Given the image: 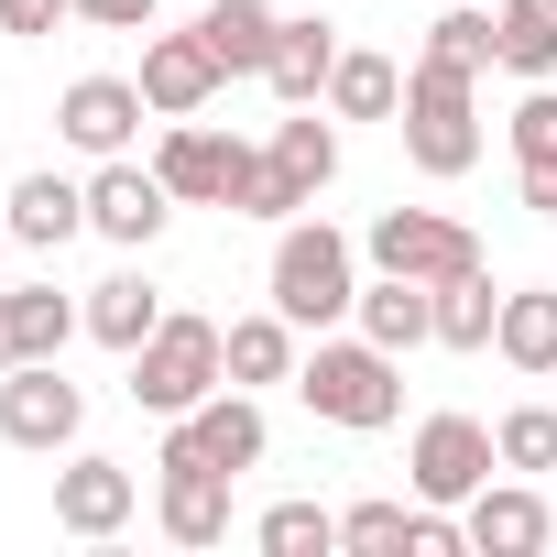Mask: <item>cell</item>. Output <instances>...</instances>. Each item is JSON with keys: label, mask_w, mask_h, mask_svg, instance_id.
Returning a JSON list of instances; mask_svg holds the SVG:
<instances>
[{"label": "cell", "mask_w": 557, "mask_h": 557, "mask_svg": "<svg viewBox=\"0 0 557 557\" xmlns=\"http://www.w3.org/2000/svg\"><path fill=\"white\" fill-rule=\"evenodd\" d=\"M329 110H339V121H394V110H405V66L372 55V45H350L339 77H329Z\"/></svg>", "instance_id": "24"}, {"label": "cell", "mask_w": 557, "mask_h": 557, "mask_svg": "<svg viewBox=\"0 0 557 557\" xmlns=\"http://www.w3.org/2000/svg\"><path fill=\"white\" fill-rule=\"evenodd\" d=\"M219 55H208V34L186 23V34H153L143 45V99H153V121H197L208 99H219Z\"/></svg>", "instance_id": "12"}, {"label": "cell", "mask_w": 557, "mask_h": 557, "mask_svg": "<svg viewBox=\"0 0 557 557\" xmlns=\"http://www.w3.org/2000/svg\"><path fill=\"white\" fill-rule=\"evenodd\" d=\"M350 318H361V339H372V350H394V361H405V350H426V339H437V285H416V273H372Z\"/></svg>", "instance_id": "14"}, {"label": "cell", "mask_w": 557, "mask_h": 557, "mask_svg": "<svg viewBox=\"0 0 557 557\" xmlns=\"http://www.w3.org/2000/svg\"><path fill=\"white\" fill-rule=\"evenodd\" d=\"M273 164H285L307 197H329L339 186V110L329 99H307V110H285V121H273V143H262Z\"/></svg>", "instance_id": "18"}, {"label": "cell", "mask_w": 557, "mask_h": 557, "mask_svg": "<svg viewBox=\"0 0 557 557\" xmlns=\"http://www.w3.org/2000/svg\"><path fill=\"white\" fill-rule=\"evenodd\" d=\"M153 329H164L153 273H110V285H88V339H99V350H121V361H132Z\"/></svg>", "instance_id": "21"}, {"label": "cell", "mask_w": 557, "mask_h": 557, "mask_svg": "<svg viewBox=\"0 0 557 557\" xmlns=\"http://www.w3.org/2000/svg\"><path fill=\"white\" fill-rule=\"evenodd\" d=\"M426 55H437V66H459V77L503 66V45H492V0H459L448 23H426Z\"/></svg>", "instance_id": "30"}, {"label": "cell", "mask_w": 557, "mask_h": 557, "mask_svg": "<svg viewBox=\"0 0 557 557\" xmlns=\"http://www.w3.org/2000/svg\"><path fill=\"white\" fill-rule=\"evenodd\" d=\"M219 339H230V383H240V394H251V383H296V318H285V307L230 318Z\"/></svg>", "instance_id": "23"}, {"label": "cell", "mask_w": 557, "mask_h": 557, "mask_svg": "<svg viewBox=\"0 0 557 557\" xmlns=\"http://www.w3.org/2000/svg\"><path fill=\"white\" fill-rule=\"evenodd\" d=\"M153 470H164V492H153L164 535L175 546H219L230 535V470H197V459H153Z\"/></svg>", "instance_id": "15"}, {"label": "cell", "mask_w": 557, "mask_h": 557, "mask_svg": "<svg viewBox=\"0 0 557 557\" xmlns=\"http://www.w3.org/2000/svg\"><path fill=\"white\" fill-rule=\"evenodd\" d=\"M240 164H251V143H230V132H208V121H175L164 153H153V175L175 186V208H230Z\"/></svg>", "instance_id": "11"}, {"label": "cell", "mask_w": 557, "mask_h": 557, "mask_svg": "<svg viewBox=\"0 0 557 557\" xmlns=\"http://www.w3.org/2000/svg\"><path fill=\"white\" fill-rule=\"evenodd\" d=\"M492 350H503L513 372L557 383V285H524V296H503V329H492Z\"/></svg>", "instance_id": "22"}, {"label": "cell", "mask_w": 557, "mask_h": 557, "mask_svg": "<svg viewBox=\"0 0 557 557\" xmlns=\"http://www.w3.org/2000/svg\"><path fill=\"white\" fill-rule=\"evenodd\" d=\"M273 307H285L296 329H339L361 307V251L329 219H285L273 230Z\"/></svg>", "instance_id": "2"}, {"label": "cell", "mask_w": 557, "mask_h": 557, "mask_svg": "<svg viewBox=\"0 0 557 557\" xmlns=\"http://www.w3.org/2000/svg\"><path fill=\"white\" fill-rule=\"evenodd\" d=\"M361 251H372V273H416V285H459V273H481V240L459 219H437V208H383Z\"/></svg>", "instance_id": "7"}, {"label": "cell", "mask_w": 557, "mask_h": 557, "mask_svg": "<svg viewBox=\"0 0 557 557\" xmlns=\"http://www.w3.org/2000/svg\"><path fill=\"white\" fill-rule=\"evenodd\" d=\"M492 45L513 77H557V0H492Z\"/></svg>", "instance_id": "25"}, {"label": "cell", "mask_w": 557, "mask_h": 557, "mask_svg": "<svg viewBox=\"0 0 557 557\" xmlns=\"http://www.w3.org/2000/svg\"><path fill=\"white\" fill-rule=\"evenodd\" d=\"M77 230H88V186H66L55 164L12 186V240H23V251H66Z\"/></svg>", "instance_id": "19"}, {"label": "cell", "mask_w": 557, "mask_h": 557, "mask_svg": "<svg viewBox=\"0 0 557 557\" xmlns=\"http://www.w3.org/2000/svg\"><path fill=\"white\" fill-rule=\"evenodd\" d=\"M132 513H143V481H132L121 459H66V470H55V524H66V535L99 546V535H121Z\"/></svg>", "instance_id": "13"}, {"label": "cell", "mask_w": 557, "mask_h": 557, "mask_svg": "<svg viewBox=\"0 0 557 557\" xmlns=\"http://www.w3.org/2000/svg\"><path fill=\"white\" fill-rule=\"evenodd\" d=\"M251 546H262V557H329V546H339V513H329V503H273V513L251 524Z\"/></svg>", "instance_id": "29"}, {"label": "cell", "mask_w": 557, "mask_h": 557, "mask_svg": "<svg viewBox=\"0 0 557 557\" xmlns=\"http://www.w3.org/2000/svg\"><path fill=\"white\" fill-rule=\"evenodd\" d=\"M339 23H285L273 34V66H262V88L285 99V110H307V99H329V77H339Z\"/></svg>", "instance_id": "17"}, {"label": "cell", "mask_w": 557, "mask_h": 557, "mask_svg": "<svg viewBox=\"0 0 557 557\" xmlns=\"http://www.w3.org/2000/svg\"><path fill=\"white\" fill-rule=\"evenodd\" d=\"M405 470H416V503H470V492L503 470V448H492L481 416H426L416 448H405Z\"/></svg>", "instance_id": "8"}, {"label": "cell", "mask_w": 557, "mask_h": 557, "mask_svg": "<svg viewBox=\"0 0 557 557\" xmlns=\"http://www.w3.org/2000/svg\"><path fill=\"white\" fill-rule=\"evenodd\" d=\"M416 513L426 503H350L339 513V546L350 557H416Z\"/></svg>", "instance_id": "31"}, {"label": "cell", "mask_w": 557, "mask_h": 557, "mask_svg": "<svg viewBox=\"0 0 557 557\" xmlns=\"http://www.w3.org/2000/svg\"><path fill=\"white\" fill-rule=\"evenodd\" d=\"M197 34H208V55H219L230 77H262V66H273V34H285V12H273V0H208Z\"/></svg>", "instance_id": "20"}, {"label": "cell", "mask_w": 557, "mask_h": 557, "mask_svg": "<svg viewBox=\"0 0 557 557\" xmlns=\"http://www.w3.org/2000/svg\"><path fill=\"white\" fill-rule=\"evenodd\" d=\"M307 208H318V197H307L285 164H273V153H251L240 186H230V219H273V230H285V219H307Z\"/></svg>", "instance_id": "28"}, {"label": "cell", "mask_w": 557, "mask_h": 557, "mask_svg": "<svg viewBox=\"0 0 557 557\" xmlns=\"http://www.w3.org/2000/svg\"><path fill=\"white\" fill-rule=\"evenodd\" d=\"M492 448H503V470H557V405H513L492 426Z\"/></svg>", "instance_id": "32"}, {"label": "cell", "mask_w": 557, "mask_h": 557, "mask_svg": "<svg viewBox=\"0 0 557 557\" xmlns=\"http://www.w3.org/2000/svg\"><path fill=\"white\" fill-rule=\"evenodd\" d=\"M546 535H557L546 492H524V481H481V492H470V546H481V557H535Z\"/></svg>", "instance_id": "16"}, {"label": "cell", "mask_w": 557, "mask_h": 557, "mask_svg": "<svg viewBox=\"0 0 557 557\" xmlns=\"http://www.w3.org/2000/svg\"><path fill=\"white\" fill-rule=\"evenodd\" d=\"M77 23H99V34H153V0H77Z\"/></svg>", "instance_id": "35"}, {"label": "cell", "mask_w": 557, "mask_h": 557, "mask_svg": "<svg viewBox=\"0 0 557 557\" xmlns=\"http://www.w3.org/2000/svg\"><path fill=\"white\" fill-rule=\"evenodd\" d=\"M230 383V339L208 329V318H175L164 307V329L132 350V405L143 416H186V405H208Z\"/></svg>", "instance_id": "4"}, {"label": "cell", "mask_w": 557, "mask_h": 557, "mask_svg": "<svg viewBox=\"0 0 557 557\" xmlns=\"http://www.w3.org/2000/svg\"><path fill=\"white\" fill-rule=\"evenodd\" d=\"M503 329V296H492V262L459 273V285H437V350H492Z\"/></svg>", "instance_id": "27"}, {"label": "cell", "mask_w": 557, "mask_h": 557, "mask_svg": "<svg viewBox=\"0 0 557 557\" xmlns=\"http://www.w3.org/2000/svg\"><path fill=\"white\" fill-rule=\"evenodd\" d=\"M296 394H307V416H329V426L372 437V426H394V416H405V361H394V350H372V339H318V350L296 361Z\"/></svg>", "instance_id": "1"}, {"label": "cell", "mask_w": 557, "mask_h": 557, "mask_svg": "<svg viewBox=\"0 0 557 557\" xmlns=\"http://www.w3.org/2000/svg\"><path fill=\"white\" fill-rule=\"evenodd\" d=\"M0 251H12V208H0Z\"/></svg>", "instance_id": "38"}, {"label": "cell", "mask_w": 557, "mask_h": 557, "mask_svg": "<svg viewBox=\"0 0 557 557\" xmlns=\"http://www.w3.org/2000/svg\"><path fill=\"white\" fill-rule=\"evenodd\" d=\"M143 77H77L66 99H55V132L88 153V164H110V153H132V132H143Z\"/></svg>", "instance_id": "10"}, {"label": "cell", "mask_w": 557, "mask_h": 557, "mask_svg": "<svg viewBox=\"0 0 557 557\" xmlns=\"http://www.w3.org/2000/svg\"><path fill=\"white\" fill-rule=\"evenodd\" d=\"M12 329H23V361H66V339L88 329V296H55V285H12Z\"/></svg>", "instance_id": "26"}, {"label": "cell", "mask_w": 557, "mask_h": 557, "mask_svg": "<svg viewBox=\"0 0 557 557\" xmlns=\"http://www.w3.org/2000/svg\"><path fill=\"white\" fill-rule=\"evenodd\" d=\"M262 448H273V426H262V405L240 394V383H219L208 405H186V416H164V448L153 459H197V470H262Z\"/></svg>", "instance_id": "5"}, {"label": "cell", "mask_w": 557, "mask_h": 557, "mask_svg": "<svg viewBox=\"0 0 557 557\" xmlns=\"http://www.w3.org/2000/svg\"><path fill=\"white\" fill-rule=\"evenodd\" d=\"M77 426H88V394L66 383V361H12L0 372V437L12 448L55 459V448H77Z\"/></svg>", "instance_id": "6"}, {"label": "cell", "mask_w": 557, "mask_h": 557, "mask_svg": "<svg viewBox=\"0 0 557 557\" xmlns=\"http://www.w3.org/2000/svg\"><path fill=\"white\" fill-rule=\"evenodd\" d=\"M164 219H175V186H164L153 164L110 153V164L88 175V230H99V240H121V251H153V240H164Z\"/></svg>", "instance_id": "9"}, {"label": "cell", "mask_w": 557, "mask_h": 557, "mask_svg": "<svg viewBox=\"0 0 557 557\" xmlns=\"http://www.w3.org/2000/svg\"><path fill=\"white\" fill-rule=\"evenodd\" d=\"M55 23H77V0H0V34H55Z\"/></svg>", "instance_id": "33"}, {"label": "cell", "mask_w": 557, "mask_h": 557, "mask_svg": "<svg viewBox=\"0 0 557 557\" xmlns=\"http://www.w3.org/2000/svg\"><path fill=\"white\" fill-rule=\"evenodd\" d=\"M513 153H557V88H535L513 110Z\"/></svg>", "instance_id": "34"}, {"label": "cell", "mask_w": 557, "mask_h": 557, "mask_svg": "<svg viewBox=\"0 0 557 557\" xmlns=\"http://www.w3.org/2000/svg\"><path fill=\"white\" fill-rule=\"evenodd\" d=\"M524 208L557 219V153H524Z\"/></svg>", "instance_id": "36"}, {"label": "cell", "mask_w": 557, "mask_h": 557, "mask_svg": "<svg viewBox=\"0 0 557 557\" xmlns=\"http://www.w3.org/2000/svg\"><path fill=\"white\" fill-rule=\"evenodd\" d=\"M23 361V329H12V296H0V372H12Z\"/></svg>", "instance_id": "37"}, {"label": "cell", "mask_w": 557, "mask_h": 557, "mask_svg": "<svg viewBox=\"0 0 557 557\" xmlns=\"http://www.w3.org/2000/svg\"><path fill=\"white\" fill-rule=\"evenodd\" d=\"M394 132H405V164H416V175H470V164H481V99H470V77L437 66V55H416Z\"/></svg>", "instance_id": "3"}]
</instances>
